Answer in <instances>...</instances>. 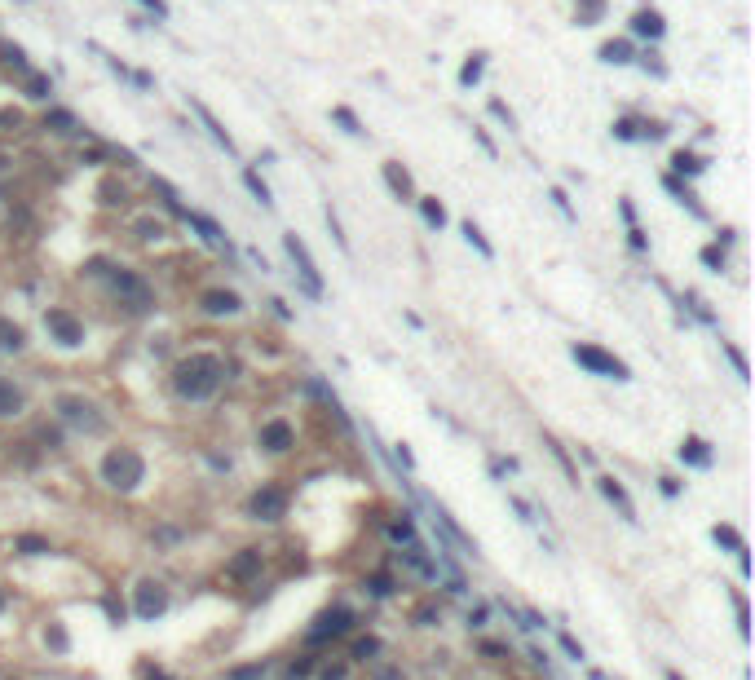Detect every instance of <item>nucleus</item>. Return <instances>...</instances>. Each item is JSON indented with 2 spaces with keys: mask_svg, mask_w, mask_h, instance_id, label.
<instances>
[{
  "mask_svg": "<svg viewBox=\"0 0 755 680\" xmlns=\"http://www.w3.org/2000/svg\"><path fill=\"white\" fill-rule=\"evenodd\" d=\"M597 486H601V495H605V504H614V508L623 512V521H636V504L628 500V490L618 486V477H597Z\"/></svg>",
  "mask_w": 755,
  "mask_h": 680,
  "instance_id": "nucleus-17",
  "label": "nucleus"
},
{
  "mask_svg": "<svg viewBox=\"0 0 755 680\" xmlns=\"http://www.w3.org/2000/svg\"><path fill=\"white\" fill-rule=\"evenodd\" d=\"M287 504H292V495H287L283 486L266 482V486H256V490H252V500H248V517H252V521H261V526H274V521H283V517H287Z\"/></svg>",
  "mask_w": 755,
  "mask_h": 680,
  "instance_id": "nucleus-5",
  "label": "nucleus"
},
{
  "mask_svg": "<svg viewBox=\"0 0 755 680\" xmlns=\"http://www.w3.org/2000/svg\"><path fill=\"white\" fill-rule=\"evenodd\" d=\"M327 230H332V239L340 243V252H349V239L340 235V221H336V212H332V208H327Z\"/></svg>",
  "mask_w": 755,
  "mask_h": 680,
  "instance_id": "nucleus-43",
  "label": "nucleus"
},
{
  "mask_svg": "<svg viewBox=\"0 0 755 680\" xmlns=\"http://www.w3.org/2000/svg\"><path fill=\"white\" fill-rule=\"evenodd\" d=\"M473 137H478V142H482V151H486L490 159H499V146H495V142H490V137H486V128H473Z\"/></svg>",
  "mask_w": 755,
  "mask_h": 680,
  "instance_id": "nucleus-47",
  "label": "nucleus"
},
{
  "mask_svg": "<svg viewBox=\"0 0 755 680\" xmlns=\"http://www.w3.org/2000/svg\"><path fill=\"white\" fill-rule=\"evenodd\" d=\"M398 464H402V469H416V459H411V451H406V446H398Z\"/></svg>",
  "mask_w": 755,
  "mask_h": 680,
  "instance_id": "nucleus-53",
  "label": "nucleus"
},
{
  "mask_svg": "<svg viewBox=\"0 0 755 680\" xmlns=\"http://www.w3.org/2000/svg\"><path fill=\"white\" fill-rule=\"evenodd\" d=\"M725 354H729V362H733V367H737V376H742V380H747V376H751V367H747V354H742V350H737V345H725Z\"/></svg>",
  "mask_w": 755,
  "mask_h": 680,
  "instance_id": "nucleus-41",
  "label": "nucleus"
},
{
  "mask_svg": "<svg viewBox=\"0 0 755 680\" xmlns=\"http://www.w3.org/2000/svg\"><path fill=\"white\" fill-rule=\"evenodd\" d=\"M711 535H716V543H725V548H729L733 557H737V552H747V543H742V535H737L733 526H716Z\"/></svg>",
  "mask_w": 755,
  "mask_h": 680,
  "instance_id": "nucleus-31",
  "label": "nucleus"
},
{
  "mask_svg": "<svg viewBox=\"0 0 755 680\" xmlns=\"http://www.w3.org/2000/svg\"><path fill=\"white\" fill-rule=\"evenodd\" d=\"M332 120L349 132V137H367V128H363V120H358V115L349 111V106H332Z\"/></svg>",
  "mask_w": 755,
  "mask_h": 680,
  "instance_id": "nucleus-28",
  "label": "nucleus"
},
{
  "mask_svg": "<svg viewBox=\"0 0 755 680\" xmlns=\"http://www.w3.org/2000/svg\"><path fill=\"white\" fill-rule=\"evenodd\" d=\"M182 217H186L194 230H199V239H204V243H212V247H230V243H225V235H221V225L212 221V217H204V212H190V208L182 212Z\"/></svg>",
  "mask_w": 755,
  "mask_h": 680,
  "instance_id": "nucleus-19",
  "label": "nucleus"
},
{
  "mask_svg": "<svg viewBox=\"0 0 755 680\" xmlns=\"http://www.w3.org/2000/svg\"><path fill=\"white\" fill-rule=\"evenodd\" d=\"M614 137H623V142H636V124H632V120H618V124H614Z\"/></svg>",
  "mask_w": 755,
  "mask_h": 680,
  "instance_id": "nucleus-50",
  "label": "nucleus"
},
{
  "mask_svg": "<svg viewBox=\"0 0 755 680\" xmlns=\"http://www.w3.org/2000/svg\"><path fill=\"white\" fill-rule=\"evenodd\" d=\"M663 186H667L671 194H676V199H680V204H685L689 212H694V217H707V208H702V204H698V194H694V190H689V186H685V181H680V177H671V173H667V177H663Z\"/></svg>",
  "mask_w": 755,
  "mask_h": 680,
  "instance_id": "nucleus-21",
  "label": "nucleus"
},
{
  "mask_svg": "<svg viewBox=\"0 0 755 680\" xmlns=\"http://www.w3.org/2000/svg\"><path fill=\"white\" fill-rule=\"evenodd\" d=\"M389 539H393V543H406V548H411V543H416V526L406 521V517H402V521H389Z\"/></svg>",
  "mask_w": 755,
  "mask_h": 680,
  "instance_id": "nucleus-34",
  "label": "nucleus"
},
{
  "mask_svg": "<svg viewBox=\"0 0 755 680\" xmlns=\"http://www.w3.org/2000/svg\"><path fill=\"white\" fill-rule=\"evenodd\" d=\"M23 411H27V393L13 385V380L0 376V420H18Z\"/></svg>",
  "mask_w": 755,
  "mask_h": 680,
  "instance_id": "nucleus-16",
  "label": "nucleus"
},
{
  "mask_svg": "<svg viewBox=\"0 0 755 680\" xmlns=\"http://www.w3.org/2000/svg\"><path fill=\"white\" fill-rule=\"evenodd\" d=\"M204 314H212V319H235V314H243V301L239 292H204Z\"/></svg>",
  "mask_w": 755,
  "mask_h": 680,
  "instance_id": "nucleus-15",
  "label": "nucleus"
},
{
  "mask_svg": "<svg viewBox=\"0 0 755 680\" xmlns=\"http://www.w3.org/2000/svg\"><path fill=\"white\" fill-rule=\"evenodd\" d=\"M23 345H27V331L13 319H0V354H18Z\"/></svg>",
  "mask_w": 755,
  "mask_h": 680,
  "instance_id": "nucleus-22",
  "label": "nucleus"
},
{
  "mask_svg": "<svg viewBox=\"0 0 755 680\" xmlns=\"http://www.w3.org/2000/svg\"><path fill=\"white\" fill-rule=\"evenodd\" d=\"M552 204H556V208H561V212H566V217L574 221V208H570V194H566L561 186H556V190H552Z\"/></svg>",
  "mask_w": 755,
  "mask_h": 680,
  "instance_id": "nucleus-48",
  "label": "nucleus"
},
{
  "mask_svg": "<svg viewBox=\"0 0 755 680\" xmlns=\"http://www.w3.org/2000/svg\"><path fill=\"white\" fill-rule=\"evenodd\" d=\"M13 548H18L23 557H49V552H54L44 535H18V539H13Z\"/></svg>",
  "mask_w": 755,
  "mask_h": 680,
  "instance_id": "nucleus-26",
  "label": "nucleus"
},
{
  "mask_svg": "<svg viewBox=\"0 0 755 680\" xmlns=\"http://www.w3.org/2000/svg\"><path fill=\"white\" fill-rule=\"evenodd\" d=\"M482 71H486V54H468V62L459 66V85H464V89H473V85L482 80Z\"/></svg>",
  "mask_w": 755,
  "mask_h": 680,
  "instance_id": "nucleus-27",
  "label": "nucleus"
},
{
  "mask_svg": "<svg viewBox=\"0 0 755 680\" xmlns=\"http://www.w3.org/2000/svg\"><path fill=\"white\" fill-rule=\"evenodd\" d=\"M261 566H266V552H261V548H239L235 557H230V566H225V579H235V583H252V579L261 574Z\"/></svg>",
  "mask_w": 755,
  "mask_h": 680,
  "instance_id": "nucleus-11",
  "label": "nucleus"
},
{
  "mask_svg": "<svg viewBox=\"0 0 755 680\" xmlns=\"http://www.w3.org/2000/svg\"><path fill=\"white\" fill-rule=\"evenodd\" d=\"M632 31H636V36H645V40H663L667 23H663L659 9H636L632 13Z\"/></svg>",
  "mask_w": 755,
  "mask_h": 680,
  "instance_id": "nucleus-18",
  "label": "nucleus"
},
{
  "mask_svg": "<svg viewBox=\"0 0 755 680\" xmlns=\"http://www.w3.org/2000/svg\"><path fill=\"white\" fill-rule=\"evenodd\" d=\"M151 680H168V676H163V672H155V676H151Z\"/></svg>",
  "mask_w": 755,
  "mask_h": 680,
  "instance_id": "nucleus-55",
  "label": "nucleus"
},
{
  "mask_svg": "<svg viewBox=\"0 0 755 680\" xmlns=\"http://www.w3.org/2000/svg\"><path fill=\"white\" fill-rule=\"evenodd\" d=\"M27 89H31V97H49V93H54L44 75H27Z\"/></svg>",
  "mask_w": 755,
  "mask_h": 680,
  "instance_id": "nucleus-45",
  "label": "nucleus"
},
{
  "mask_svg": "<svg viewBox=\"0 0 755 680\" xmlns=\"http://www.w3.org/2000/svg\"><path fill=\"white\" fill-rule=\"evenodd\" d=\"M667 680H685V676H680V672H667Z\"/></svg>",
  "mask_w": 755,
  "mask_h": 680,
  "instance_id": "nucleus-54",
  "label": "nucleus"
},
{
  "mask_svg": "<svg viewBox=\"0 0 755 680\" xmlns=\"http://www.w3.org/2000/svg\"><path fill=\"white\" fill-rule=\"evenodd\" d=\"M561 650H566V654H570L574 662H583V645H579V641H574L570 632H561Z\"/></svg>",
  "mask_w": 755,
  "mask_h": 680,
  "instance_id": "nucleus-46",
  "label": "nucleus"
},
{
  "mask_svg": "<svg viewBox=\"0 0 755 680\" xmlns=\"http://www.w3.org/2000/svg\"><path fill=\"white\" fill-rule=\"evenodd\" d=\"M680 459H685V464H694V469H711V464H716L711 446L702 442V438H685V442H680Z\"/></svg>",
  "mask_w": 755,
  "mask_h": 680,
  "instance_id": "nucleus-20",
  "label": "nucleus"
},
{
  "mask_svg": "<svg viewBox=\"0 0 755 680\" xmlns=\"http://www.w3.org/2000/svg\"><path fill=\"white\" fill-rule=\"evenodd\" d=\"M380 173H385V186L393 190V199H398V204H416V186H411V173H406V168H402L398 159H389V163H385Z\"/></svg>",
  "mask_w": 755,
  "mask_h": 680,
  "instance_id": "nucleus-13",
  "label": "nucleus"
},
{
  "mask_svg": "<svg viewBox=\"0 0 755 680\" xmlns=\"http://www.w3.org/2000/svg\"><path fill=\"white\" fill-rule=\"evenodd\" d=\"M97 477H102L111 490L133 495L146 482V459H142V451H133V446H111V451L102 455V464H97Z\"/></svg>",
  "mask_w": 755,
  "mask_h": 680,
  "instance_id": "nucleus-2",
  "label": "nucleus"
},
{
  "mask_svg": "<svg viewBox=\"0 0 755 680\" xmlns=\"http://www.w3.org/2000/svg\"><path fill=\"white\" fill-rule=\"evenodd\" d=\"M702 265H707V270H716V274H720V270H725V265H729V256H725V247H720V243H711V247H702Z\"/></svg>",
  "mask_w": 755,
  "mask_h": 680,
  "instance_id": "nucleus-35",
  "label": "nucleus"
},
{
  "mask_svg": "<svg viewBox=\"0 0 755 680\" xmlns=\"http://www.w3.org/2000/svg\"><path fill=\"white\" fill-rule=\"evenodd\" d=\"M44 128H54V132H75V115H71V111H49V115H44Z\"/></svg>",
  "mask_w": 755,
  "mask_h": 680,
  "instance_id": "nucleus-33",
  "label": "nucleus"
},
{
  "mask_svg": "<svg viewBox=\"0 0 755 680\" xmlns=\"http://www.w3.org/2000/svg\"><path fill=\"white\" fill-rule=\"evenodd\" d=\"M570 358L579 362L583 371L601 376V380H632L628 362H623V358H614V354H605L601 345H587V340H579V345H574V350H570Z\"/></svg>",
  "mask_w": 755,
  "mask_h": 680,
  "instance_id": "nucleus-4",
  "label": "nucleus"
},
{
  "mask_svg": "<svg viewBox=\"0 0 755 680\" xmlns=\"http://www.w3.org/2000/svg\"><path fill=\"white\" fill-rule=\"evenodd\" d=\"M659 490L667 495V500H676V495H680V482H676V477H659Z\"/></svg>",
  "mask_w": 755,
  "mask_h": 680,
  "instance_id": "nucleus-51",
  "label": "nucleus"
},
{
  "mask_svg": "<svg viewBox=\"0 0 755 680\" xmlns=\"http://www.w3.org/2000/svg\"><path fill=\"white\" fill-rule=\"evenodd\" d=\"M628 243H632V252H649V239H645V230H641V225H632V230H628Z\"/></svg>",
  "mask_w": 755,
  "mask_h": 680,
  "instance_id": "nucleus-44",
  "label": "nucleus"
},
{
  "mask_svg": "<svg viewBox=\"0 0 755 680\" xmlns=\"http://www.w3.org/2000/svg\"><path fill=\"white\" fill-rule=\"evenodd\" d=\"M44 331L62 345V350H75V345H85V323H80L71 309H49V314H44Z\"/></svg>",
  "mask_w": 755,
  "mask_h": 680,
  "instance_id": "nucleus-7",
  "label": "nucleus"
},
{
  "mask_svg": "<svg viewBox=\"0 0 755 680\" xmlns=\"http://www.w3.org/2000/svg\"><path fill=\"white\" fill-rule=\"evenodd\" d=\"M142 5H146V9H151V13H155V18H159V23H168V0H142Z\"/></svg>",
  "mask_w": 755,
  "mask_h": 680,
  "instance_id": "nucleus-49",
  "label": "nucleus"
},
{
  "mask_svg": "<svg viewBox=\"0 0 755 680\" xmlns=\"http://www.w3.org/2000/svg\"><path fill=\"white\" fill-rule=\"evenodd\" d=\"M221 380H225V362L217 354H186L173 367V393L182 402H208V397H217Z\"/></svg>",
  "mask_w": 755,
  "mask_h": 680,
  "instance_id": "nucleus-1",
  "label": "nucleus"
},
{
  "mask_svg": "<svg viewBox=\"0 0 755 680\" xmlns=\"http://www.w3.org/2000/svg\"><path fill=\"white\" fill-rule=\"evenodd\" d=\"M190 106H194V115H199V120H204V128H208V137H212V142H217V146H221V151H225V155H239V146H235V137H230V132L221 128V120H217V115H212V111H208V106L199 102V97H190Z\"/></svg>",
  "mask_w": 755,
  "mask_h": 680,
  "instance_id": "nucleus-14",
  "label": "nucleus"
},
{
  "mask_svg": "<svg viewBox=\"0 0 755 680\" xmlns=\"http://www.w3.org/2000/svg\"><path fill=\"white\" fill-rule=\"evenodd\" d=\"M54 407H58V420L71 424V428H85V433H102L106 428V420L97 416V407L89 402V397H80V393H62Z\"/></svg>",
  "mask_w": 755,
  "mask_h": 680,
  "instance_id": "nucleus-6",
  "label": "nucleus"
},
{
  "mask_svg": "<svg viewBox=\"0 0 755 680\" xmlns=\"http://www.w3.org/2000/svg\"><path fill=\"white\" fill-rule=\"evenodd\" d=\"M354 627V610H344V605H332L327 614L318 619V627L309 632V641H327V636H344Z\"/></svg>",
  "mask_w": 755,
  "mask_h": 680,
  "instance_id": "nucleus-12",
  "label": "nucleus"
},
{
  "mask_svg": "<svg viewBox=\"0 0 755 680\" xmlns=\"http://www.w3.org/2000/svg\"><path fill=\"white\" fill-rule=\"evenodd\" d=\"M283 247H287V256H292V265H297V274H301V283H305V292L309 296H323V274H318V265H314V256H309V247L297 239V235H283Z\"/></svg>",
  "mask_w": 755,
  "mask_h": 680,
  "instance_id": "nucleus-8",
  "label": "nucleus"
},
{
  "mask_svg": "<svg viewBox=\"0 0 755 680\" xmlns=\"http://www.w3.org/2000/svg\"><path fill=\"white\" fill-rule=\"evenodd\" d=\"M601 62L628 66V62H632V44H628V40H605V44H601Z\"/></svg>",
  "mask_w": 755,
  "mask_h": 680,
  "instance_id": "nucleus-25",
  "label": "nucleus"
},
{
  "mask_svg": "<svg viewBox=\"0 0 755 680\" xmlns=\"http://www.w3.org/2000/svg\"><path fill=\"white\" fill-rule=\"evenodd\" d=\"M133 610H137V619H159L168 610V588L155 583V579H142L133 588Z\"/></svg>",
  "mask_w": 755,
  "mask_h": 680,
  "instance_id": "nucleus-9",
  "label": "nucleus"
},
{
  "mask_svg": "<svg viewBox=\"0 0 755 680\" xmlns=\"http://www.w3.org/2000/svg\"><path fill=\"white\" fill-rule=\"evenodd\" d=\"M375 654H380V641H375V636H367V641H358V645H354V658H363V662H367V658H375Z\"/></svg>",
  "mask_w": 755,
  "mask_h": 680,
  "instance_id": "nucleus-40",
  "label": "nucleus"
},
{
  "mask_svg": "<svg viewBox=\"0 0 755 680\" xmlns=\"http://www.w3.org/2000/svg\"><path fill=\"white\" fill-rule=\"evenodd\" d=\"M548 451L556 455V464H561V469H566V477H570V482H574V486H579V473H574V464H570V455H566V446H556V442L548 438Z\"/></svg>",
  "mask_w": 755,
  "mask_h": 680,
  "instance_id": "nucleus-36",
  "label": "nucleus"
},
{
  "mask_svg": "<svg viewBox=\"0 0 755 680\" xmlns=\"http://www.w3.org/2000/svg\"><path fill=\"white\" fill-rule=\"evenodd\" d=\"M261 676H266V662H248V667L230 672V680H261Z\"/></svg>",
  "mask_w": 755,
  "mask_h": 680,
  "instance_id": "nucleus-38",
  "label": "nucleus"
},
{
  "mask_svg": "<svg viewBox=\"0 0 755 680\" xmlns=\"http://www.w3.org/2000/svg\"><path fill=\"white\" fill-rule=\"evenodd\" d=\"M605 18V0H579V9H574V23L579 27H597Z\"/></svg>",
  "mask_w": 755,
  "mask_h": 680,
  "instance_id": "nucleus-24",
  "label": "nucleus"
},
{
  "mask_svg": "<svg viewBox=\"0 0 755 680\" xmlns=\"http://www.w3.org/2000/svg\"><path fill=\"white\" fill-rule=\"evenodd\" d=\"M318 680H349V667H344V662H323Z\"/></svg>",
  "mask_w": 755,
  "mask_h": 680,
  "instance_id": "nucleus-39",
  "label": "nucleus"
},
{
  "mask_svg": "<svg viewBox=\"0 0 755 680\" xmlns=\"http://www.w3.org/2000/svg\"><path fill=\"white\" fill-rule=\"evenodd\" d=\"M459 230H464V239H468L473 247H478V252H482L486 261H495V247H490V243H486V235H482V230H478V225H473V221H464V225H459Z\"/></svg>",
  "mask_w": 755,
  "mask_h": 680,
  "instance_id": "nucleus-32",
  "label": "nucleus"
},
{
  "mask_svg": "<svg viewBox=\"0 0 755 680\" xmlns=\"http://www.w3.org/2000/svg\"><path fill=\"white\" fill-rule=\"evenodd\" d=\"M5 58H9L13 66H18V71H27V75H31V62H27V54H23L18 44H5Z\"/></svg>",
  "mask_w": 755,
  "mask_h": 680,
  "instance_id": "nucleus-42",
  "label": "nucleus"
},
{
  "mask_svg": "<svg viewBox=\"0 0 755 680\" xmlns=\"http://www.w3.org/2000/svg\"><path fill=\"white\" fill-rule=\"evenodd\" d=\"M256 442L266 446L270 455H283V451L297 446V428H292L287 420H266V424H261V433H256Z\"/></svg>",
  "mask_w": 755,
  "mask_h": 680,
  "instance_id": "nucleus-10",
  "label": "nucleus"
},
{
  "mask_svg": "<svg viewBox=\"0 0 755 680\" xmlns=\"http://www.w3.org/2000/svg\"><path fill=\"white\" fill-rule=\"evenodd\" d=\"M671 168L685 173V177H698L702 168H707V159H698L694 151H676V155H671Z\"/></svg>",
  "mask_w": 755,
  "mask_h": 680,
  "instance_id": "nucleus-29",
  "label": "nucleus"
},
{
  "mask_svg": "<svg viewBox=\"0 0 755 680\" xmlns=\"http://www.w3.org/2000/svg\"><path fill=\"white\" fill-rule=\"evenodd\" d=\"M416 204H420V217H424V225H429V230H442V225H447V208H442V199H429V194H424V199H416Z\"/></svg>",
  "mask_w": 755,
  "mask_h": 680,
  "instance_id": "nucleus-23",
  "label": "nucleus"
},
{
  "mask_svg": "<svg viewBox=\"0 0 755 680\" xmlns=\"http://www.w3.org/2000/svg\"><path fill=\"white\" fill-rule=\"evenodd\" d=\"M0 610H5V592H0Z\"/></svg>",
  "mask_w": 755,
  "mask_h": 680,
  "instance_id": "nucleus-56",
  "label": "nucleus"
},
{
  "mask_svg": "<svg viewBox=\"0 0 755 680\" xmlns=\"http://www.w3.org/2000/svg\"><path fill=\"white\" fill-rule=\"evenodd\" d=\"M490 115H495V120H504V124H508V132L517 128V115L508 111V102H499V97H490Z\"/></svg>",
  "mask_w": 755,
  "mask_h": 680,
  "instance_id": "nucleus-37",
  "label": "nucleus"
},
{
  "mask_svg": "<svg viewBox=\"0 0 755 680\" xmlns=\"http://www.w3.org/2000/svg\"><path fill=\"white\" fill-rule=\"evenodd\" d=\"M482 654H486V658H504L508 650H504V645H499V641H486V645H482Z\"/></svg>",
  "mask_w": 755,
  "mask_h": 680,
  "instance_id": "nucleus-52",
  "label": "nucleus"
},
{
  "mask_svg": "<svg viewBox=\"0 0 755 680\" xmlns=\"http://www.w3.org/2000/svg\"><path fill=\"white\" fill-rule=\"evenodd\" d=\"M111 292L120 296V305H128L133 314H151L155 309V292H151V283H146L137 270L115 265V270H111Z\"/></svg>",
  "mask_w": 755,
  "mask_h": 680,
  "instance_id": "nucleus-3",
  "label": "nucleus"
},
{
  "mask_svg": "<svg viewBox=\"0 0 755 680\" xmlns=\"http://www.w3.org/2000/svg\"><path fill=\"white\" fill-rule=\"evenodd\" d=\"M243 186H248V190L256 194V204H261V208H274V194H270L266 181H261V173H252V168H248V173H243Z\"/></svg>",
  "mask_w": 755,
  "mask_h": 680,
  "instance_id": "nucleus-30",
  "label": "nucleus"
}]
</instances>
